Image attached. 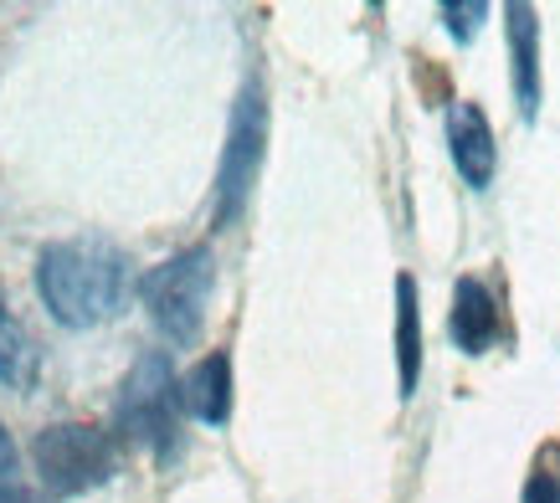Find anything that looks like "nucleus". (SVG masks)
<instances>
[{
	"mask_svg": "<svg viewBox=\"0 0 560 503\" xmlns=\"http://www.w3.org/2000/svg\"><path fill=\"white\" fill-rule=\"evenodd\" d=\"M129 252L103 236H72L36 252V293L62 329H98L129 303Z\"/></svg>",
	"mask_w": 560,
	"mask_h": 503,
	"instance_id": "nucleus-1",
	"label": "nucleus"
},
{
	"mask_svg": "<svg viewBox=\"0 0 560 503\" xmlns=\"http://www.w3.org/2000/svg\"><path fill=\"white\" fill-rule=\"evenodd\" d=\"M180 381H175V365L165 350H144L129 365L119 386V406H114V421H119V447H139V453L171 463L180 453Z\"/></svg>",
	"mask_w": 560,
	"mask_h": 503,
	"instance_id": "nucleus-2",
	"label": "nucleus"
},
{
	"mask_svg": "<svg viewBox=\"0 0 560 503\" xmlns=\"http://www.w3.org/2000/svg\"><path fill=\"white\" fill-rule=\"evenodd\" d=\"M211 288H217V257H211V247L196 242V247H180L175 257H165L160 268L139 278V303L150 308L154 329L186 350L201 339Z\"/></svg>",
	"mask_w": 560,
	"mask_h": 503,
	"instance_id": "nucleus-3",
	"label": "nucleus"
},
{
	"mask_svg": "<svg viewBox=\"0 0 560 503\" xmlns=\"http://www.w3.org/2000/svg\"><path fill=\"white\" fill-rule=\"evenodd\" d=\"M32 457L51 499H78L119 472V436L88 421H51L36 432Z\"/></svg>",
	"mask_w": 560,
	"mask_h": 503,
	"instance_id": "nucleus-4",
	"label": "nucleus"
},
{
	"mask_svg": "<svg viewBox=\"0 0 560 503\" xmlns=\"http://www.w3.org/2000/svg\"><path fill=\"white\" fill-rule=\"evenodd\" d=\"M262 150H268V93H262V78H247L232 103V124H226V144H221L217 165V211H211L217 226H232L247 211Z\"/></svg>",
	"mask_w": 560,
	"mask_h": 503,
	"instance_id": "nucleus-5",
	"label": "nucleus"
},
{
	"mask_svg": "<svg viewBox=\"0 0 560 503\" xmlns=\"http://www.w3.org/2000/svg\"><path fill=\"white\" fill-rule=\"evenodd\" d=\"M447 150H453V165L474 190H489L493 169H499V144H493V129L483 108L468 98H458L447 108Z\"/></svg>",
	"mask_w": 560,
	"mask_h": 503,
	"instance_id": "nucleus-6",
	"label": "nucleus"
},
{
	"mask_svg": "<svg viewBox=\"0 0 560 503\" xmlns=\"http://www.w3.org/2000/svg\"><path fill=\"white\" fill-rule=\"evenodd\" d=\"M180 411L190 421H201V426H226L232 421V354H206L180 375Z\"/></svg>",
	"mask_w": 560,
	"mask_h": 503,
	"instance_id": "nucleus-7",
	"label": "nucleus"
},
{
	"mask_svg": "<svg viewBox=\"0 0 560 503\" xmlns=\"http://www.w3.org/2000/svg\"><path fill=\"white\" fill-rule=\"evenodd\" d=\"M504 32H510V72H514V103L520 114H540V21L525 0L504 5Z\"/></svg>",
	"mask_w": 560,
	"mask_h": 503,
	"instance_id": "nucleus-8",
	"label": "nucleus"
},
{
	"mask_svg": "<svg viewBox=\"0 0 560 503\" xmlns=\"http://www.w3.org/2000/svg\"><path fill=\"white\" fill-rule=\"evenodd\" d=\"M447 335L463 354H483L499 339V303L478 278L453 283V314H447Z\"/></svg>",
	"mask_w": 560,
	"mask_h": 503,
	"instance_id": "nucleus-9",
	"label": "nucleus"
},
{
	"mask_svg": "<svg viewBox=\"0 0 560 503\" xmlns=\"http://www.w3.org/2000/svg\"><path fill=\"white\" fill-rule=\"evenodd\" d=\"M396 370H401V396H417L422 381V308H417V283L407 272L396 278Z\"/></svg>",
	"mask_w": 560,
	"mask_h": 503,
	"instance_id": "nucleus-10",
	"label": "nucleus"
},
{
	"mask_svg": "<svg viewBox=\"0 0 560 503\" xmlns=\"http://www.w3.org/2000/svg\"><path fill=\"white\" fill-rule=\"evenodd\" d=\"M36 375H42V350L26 335V324L11 314V303L0 299V386L32 390Z\"/></svg>",
	"mask_w": 560,
	"mask_h": 503,
	"instance_id": "nucleus-11",
	"label": "nucleus"
},
{
	"mask_svg": "<svg viewBox=\"0 0 560 503\" xmlns=\"http://www.w3.org/2000/svg\"><path fill=\"white\" fill-rule=\"evenodd\" d=\"M483 16H489L483 0H447V5H442V21H447L453 42H474L478 26H483Z\"/></svg>",
	"mask_w": 560,
	"mask_h": 503,
	"instance_id": "nucleus-12",
	"label": "nucleus"
},
{
	"mask_svg": "<svg viewBox=\"0 0 560 503\" xmlns=\"http://www.w3.org/2000/svg\"><path fill=\"white\" fill-rule=\"evenodd\" d=\"M21 483V453L11 432H5V421H0V488H16Z\"/></svg>",
	"mask_w": 560,
	"mask_h": 503,
	"instance_id": "nucleus-13",
	"label": "nucleus"
},
{
	"mask_svg": "<svg viewBox=\"0 0 560 503\" xmlns=\"http://www.w3.org/2000/svg\"><path fill=\"white\" fill-rule=\"evenodd\" d=\"M525 503H560V483H556V472H529V483H525Z\"/></svg>",
	"mask_w": 560,
	"mask_h": 503,
	"instance_id": "nucleus-14",
	"label": "nucleus"
},
{
	"mask_svg": "<svg viewBox=\"0 0 560 503\" xmlns=\"http://www.w3.org/2000/svg\"><path fill=\"white\" fill-rule=\"evenodd\" d=\"M0 503H42V499H36V493H26V488H0Z\"/></svg>",
	"mask_w": 560,
	"mask_h": 503,
	"instance_id": "nucleus-15",
	"label": "nucleus"
}]
</instances>
